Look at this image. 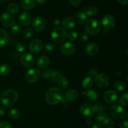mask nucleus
Returning <instances> with one entry per match:
<instances>
[{
  "mask_svg": "<svg viewBox=\"0 0 128 128\" xmlns=\"http://www.w3.org/2000/svg\"><path fill=\"white\" fill-rule=\"evenodd\" d=\"M58 83L59 87L62 90H65V89L67 88L69 84L68 80H67V78L65 76H62L60 77V78L58 81Z\"/></svg>",
  "mask_w": 128,
  "mask_h": 128,
  "instance_id": "nucleus-28",
  "label": "nucleus"
},
{
  "mask_svg": "<svg viewBox=\"0 0 128 128\" xmlns=\"http://www.w3.org/2000/svg\"><path fill=\"white\" fill-rule=\"evenodd\" d=\"M101 24L104 28L107 30H110L114 27L115 24H116V20L110 14H107L102 18Z\"/></svg>",
  "mask_w": 128,
  "mask_h": 128,
  "instance_id": "nucleus-10",
  "label": "nucleus"
},
{
  "mask_svg": "<svg viewBox=\"0 0 128 128\" xmlns=\"http://www.w3.org/2000/svg\"><path fill=\"white\" fill-rule=\"evenodd\" d=\"M32 35H33V30L32 29L28 28L23 31V36L25 38H30L32 37Z\"/></svg>",
  "mask_w": 128,
  "mask_h": 128,
  "instance_id": "nucleus-40",
  "label": "nucleus"
},
{
  "mask_svg": "<svg viewBox=\"0 0 128 128\" xmlns=\"http://www.w3.org/2000/svg\"><path fill=\"white\" fill-rule=\"evenodd\" d=\"M112 128V127H108V128Z\"/></svg>",
  "mask_w": 128,
  "mask_h": 128,
  "instance_id": "nucleus-54",
  "label": "nucleus"
},
{
  "mask_svg": "<svg viewBox=\"0 0 128 128\" xmlns=\"http://www.w3.org/2000/svg\"><path fill=\"white\" fill-rule=\"evenodd\" d=\"M86 124L89 125V126H90V125H91V124H92V120H91V119L88 118V119H87V120H86Z\"/></svg>",
  "mask_w": 128,
  "mask_h": 128,
  "instance_id": "nucleus-53",
  "label": "nucleus"
},
{
  "mask_svg": "<svg viewBox=\"0 0 128 128\" xmlns=\"http://www.w3.org/2000/svg\"><path fill=\"white\" fill-rule=\"evenodd\" d=\"M5 114V111H4V108L2 107H1V106H0V116H4Z\"/></svg>",
  "mask_w": 128,
  "mask_h": 128,
  "instance_id": "nucleus-51",
  "label": "nucleus"
},
{
  "mask_svg": "<svg viewBox=\"0 0 128 128\" xmlns=\"http://www.w3.org/2000/svg\"><path fill=\"white\" fill-rule=\"evenodd\" d=\"M7 11L10 14H14L18 12V11H20V6H19V5L17 3L12 2V3L8 5L7 8Z\"/></svg>",
  "mask_w": 128,
  "mask_h": 128,
  "instance_id": "nucleus-25",
  "label": "nucleus"
},
{
  "mask_svg": "<svg viewBox=\"0 0 128 128\" xmlns=\"http://www.w3.org/2000/svg\"><path fill=\"white\" fill-rule=\"evenodd\" d=\"M8 115L12 120H18L20 117V112L16 109H11L8 111Z\"/></svg>",
  "mask_w": 128,
  "mask_h": 128,
  "instance_id": "nucleus-29",
  "label": "nucleus"
},
{
  "mask_svg": "<svg viewBox=\"0 0 128 128\" xmlns=\"http://www.w3.org/2000/svg\"></svg>",
  "mask_w": 128,
  "mask_h": 128,
  "instance_id": "nucleus-55",
  "label": "nucleus"
},
{
  "mask_svg": "<svg viewBox=\"0 0 128 128\" xmlns=\"http://www.w3.org/2000/svg\"><path fill=\"white\" fill-rule=\"evenodd\" d=\"M10 36L4 30H0V46H5L8 42Z\"/></svg>",
  "mask_w": 128,
  "mask_h": 128,
  "instance_id": "nucleus-21",
  "label": "nucleus"
},
{
  "mask_svg": "<svg viewBox=\"0 0 128 128\" xmlns=\"http://www.w3.org/2000/svg\"><path fill=\"white\" fill-rule=\"evenodd\" d=\"M51 71H49V70H45L42 72V74H41V76H42V77L45 80H48L51 78Z\"/></svg>",
  "mask_w": 128,
  "mask_h": 128,
  "instance_id": "nucleus-43",
  "label": "nucleus"
},
{
  "mask_svg": "<svg viewBox=\"0 0 128 128\" xmlns=\"http://www.w3.org/2000/svg\"><path fill=\"white\" fill-rule=\"evenodd\" d=\"M20 62L21 64L26 68L31 67L34 62V59L32 55L30 53H24L21 56Z\"/></svg>",
  "mask_w": 128,
  "mask_h": 128,
  "instance_id": "nucleus-13",
  "label": "nucleus"
},
{
  "mask_svg": "<svg viewBox=\"0 0 128 128\" xmlns=\"http://www.w3.org/2000/svg\"><path fill=\"white\" fill-rule=\"evenodd\" d=\"M114 88L119 91H124L127 88V86L123 81H117L114 83Z\"/></svg>",
  "mask_w": 128,
  "mask_h": 128,
  "instance_id": "nucleus-30",
  "label": "nucleus"
},
{
  "mask_svg": "<svg viewBox=\"0 0 128 128\" xmlns=\"http://www.w3.org/2000/svg\"><path fill=\"white\" fill-rule=\"evenodd\" d=\"M102 122H103V124L106 126H112L115 125L114 121L112 120V118H110L109 116H108V117L102 121Z\"/></svg>",
  "mask_w": 128,
  "mask_h": 128,
  "instance_id": "nucleus-37",
  "label": "nucleus"
},
{
  "mask_svg": "<svg viewBox=\"0 0 128 128\" xmlns=\"http://www.w3.org/2000/svg\"><path fill=\"white\" fill-rule=\"evenodd\" d=\"M45 99L48 104L52 106L58 104L63 100L62 91L58 88H50L45 94Z\"/></svg>",
  "mask_w": 128,
  "mask_h": 128,
  "instance_id": "nucleus-1",
  "label": "nucleus"
},
{
  "mask_svg": "<svg viewBox=\"0 0 128 128\" xmlns=\"http://www.w3.org/2000/svg\"><path fill=\"white\" fill-rule=\"evenodd\" d=\"M50 58L46 56H41L37 61V66L40 69H46L50 64Z\"/></svg>",
  "mask_w": 128,
  "mask_h": 128,
  "instance_id": "nucleus-18",
  "label": "nucleus"
},
{
  "mask_svg": "<svg viewBox=\"0 0 128 128\" xmlns=\"http://www.w3.org/2000/svg\"><path fill=\"white\" fill-rule=\"evenodd\" d=\"M103 98L107 103L112 104L118 101V96L115 91H112V90H108V91L104 92L103 94Z\"/></svg>",
  "mask_w": 128,
  "mask_h": 128,
  "instance_id": "nucleus-11",
  "label": "nucleus"
},
{
  "mask_svg": "<svg viewBox=\"0 0 128 128\" xmlns=\"http://www.w3.org/2000/svg\"><path fill=\"white\" fill-rule=\"evenodd\" d=\"M62 25L65 29L71 30L75 26V21L72 18L66 17L63 19L62 21Z\"/></svg>",
  "mask_w": 128,
  "mask_h": 128,
  "instance_id": "nucleus-20",
  "label": "nucleus"
},
{
  "mask_svg": "<svg viewBox=\"0 0 128 128\" xmlns=\"http://www.w3.org/2000/svg\"><path fill=\"white\" fill-rule=\"evenodd\" d=\"M42 47H43V44L42 41L40 40H34L30 42V50L32 53L38 54L42 50Z\"/></svg>",
  "mask_w": 128,
  "mask_h": 128,
  "instance_id": "nucleus-14",
  "label": "nucleus"
},
{
  "mask_svg": "<svg viewBox=\"0 0 128 128\" xmlns=\"http://www.w3.org/2000/svg\"><path fill=\"white\" fill-rule=\"evenodd\" d=\"M16 50L20 52H24V51H26V44L22 42H19L18 43H17V44H16Z\"/></svg>",
  "mask_w": 128,
  "mask_h": 128,
  "instance_id": "nucleus-39",
  "label": "nucleus"
},
{
  "mask_svg": "<svg viewBox=\"0 0 128 128\" xmlns=\"http://www.w3.org/2000/svg\"><path fill=\"white\" fill-rule=\"evenodd\" d=\"M86 96L90 100H96L98 98V94L94 90H90L86 92Z\"/></svg>",
  "mask_w": 128,
  "mask_h": 128,
  "instance_id": "nucleus-35",
  "label": "nucleus"
},
{
  "mask_svg": "<svg viewBox=\"0 0 128 128\" xmlns=\"http://www.w3.org/2000/svg\"><path fill=\"white\" fill-rule=\"evenodd\" d=\"M76 46L72 42H67L63 44L61 47V51L65 56H70L74 52Z\"/></svg>",
  "mask_w": 128,
  "mask_h": 128,
  "instance_id": "nucleus-12",
  "label": "nucleus"
},
{
  "mask_svg": "<svg viewBox=\"0 0 128 128\" xmlns=\"http://www.w3.org/2000/svg\"><path fill=\"white\" fill-rule=\"evenodd\" d=\"M55 45L54 44L51 43V42H48L46 43L45 45V50L48 52H52V51H54L55 50Z\"/></svg>",
  "mask_w": 128,
  "mask_h": 128,
  "instance_id": "nucleus-41",
  "label": "nucleus"
},
{
  "mask_svg": "<svg viewBox=\"0 0 128 128\" xmlns=\"http://www.w3.org/2000/svg\"><path fill=\"white\" fill-rule=\"evenodd\" d=\"M92 128H102V126L100 123H94Z\"/></svg>",
  "mask_w": 128,
  "mask_h": 128,
  "instance_id": "nucleus-50",
  "label": "nucleus"
},
{
  "mask_svg": "<svg viewBox=\"0 0 128 128\" xmlns=\"http://www.w3.org/2000/svg\"><path fill=\"white\" fill-rule=\"evenodd\" d=\"M52 26H54V27H58V26H59L60 24H61V22H60V20H54L52 21Z\"/></svg>",
  "mask_w": 128,
  "mask_h": 128,
  "instance_id": "nucleus-48",
  "label": "nucleus"
},
{
  "mask_svg": "<svg viewBox=\"0 0 128 128\" xmlns=\"http://www.w3.org/2000/svg\"><path fill=\"white\" fill-rule=\"evenodd\" d=\"M86 51L88 55L93 57L96 56L99 52V46L95 42H90L86 46Z\"/></svg>",
  "mask_w": 128,
  "mask_h": 128,
  "instance_id": "nucleus-17",
  "label": "nucleus"
},
{
  "mask_svg": "<svg viewBox=\"0 0 128 128\" xmlns=\"http://www.w3.org/2000/svg\"><path fill=\"white\" fill-rule=\"evenodd\" d=\"M94 112L98 113V112H105L106 111V106L101 103H96L93 106Z\"/></svg>",
  "mask_w": 128,
  "mask_h": 128,
  "instance_id": "nucleus-31",
  "label": "nucleus"
},
{
  "mask_svg": "<svg viewBox=\"0 0 128 128\" xmlns=\"http://www.w3.org/2000/svg\"><path fill=\"white\" fill-rule=\"evenodd\" d=\"M36 4L35 0H21V5L23 9L26 10H30L33 8Z\"/></svg>",
  "mask_w": 128,
  "mask_h": 128,
  "instance_id": "nucleus-22",
  "label": "nucleus"
},
{
  "mask_svg": "<svg viewBox=\"0 0 128 128\" xmlns=\"http://www.w3.org/2000/svg\"><path fill=\"white\" fill-rule=\"evenodd\" d=\"M32 26L33 30L36 32H41L46 27V21L44 18L37 16L32 21Z\"/></svg>",
  "mask_w": 128,
  "mask_h": 128,
  "instance_id": "nucleus-9",
  "label": "nucleus"
},
{
  "mask_svg": "<svg viewBox=\"0 0 128 128\" xmlns=\"http://www.w3.org/2000/svg\"><path fill=\"white\" fill-rule=\"evenodd\" d=\"M120 103L124 106H127L128 105V94L125 92L121 96L120 98Z\"/></svg>",
  "mask_w": 128,
  "mask_h": 128,
  "instance_id": "nucleus-33",
  "label": "nucleus"
},
{
  "mask_svg": "<svg viewBox=\"0 0 128 128\" xmlns=\"http://www.w3.org/2000/svg\"><path fill=\"white\" fill-rule=\"evenodd\" d=\"M10 72V67L8 64L3 63L0 66V75L1 76H7Z\"/></svg>",
  "mask_w": 128,
  "mask_h": 128,
  "instance_id": "nucleus-26",
  "label": "nucleus"
},
{
  "mask_svg": "<svg viewBox=\"0 0 128 128\" xmlns=\"http://www.w3.org/2000/svg\"><path fill=\"white\" fill-rule=\"evenodd\" d=\"M89 38V35L88 32H82L80 35V40L81 41H86Z\"/></svg>",
  "mask_w": 128,
  "mask_h": 128,
  "instance_id": "nucleus-44",
  "label": "nucleus"
},
{
  "mask_svg": "<svg viewBox=\"0 0 128 128\" xmlns=\"http://www.w3.org/2000/svg\"><path fill=\"white\" fill-rule=\"evenodd\" d=\"M74 18L78 22L82 24L87 21L88 16L84 12H76L74 14Z\"/></svg>",
  "mask_w": 128,
  "mask_h": 128,
  "instance_id": "nucleus-24",
  "label": "nucleus"
},
{
  "mask_svg": "<svg viewBox=\"0 0 128 128\" xmlns=\"http://www.w3.org/2000/svg\"><path fill=\"white\" fill-rule=\"evenodd\" d=\"M67 34L68 32L65 29L57 27L54 29L51 32V39L56 43H61L65 41L67 38Z\"/></svg>",
  "mask_w": 128,
  "mask_h": 128,
  "instance_id": "nucleus-4",
  "label": "nucleus"
},
{
  "mask_svg": "<svg viewBox=\"0 0 128 128\" xmlns=\"http://www.w3.org/2000/svg\"><path fill=\"white\" fill-rule=\"evenodd\" d=\"M80 111L81 114L86 117H91L94 113L93 106L88 104H83L81 106L80 108Z\"/></svg>",
  "mask_w": 128,
  "mask_h": 128,
  "instance_id": "nucleus-15",
  "label": "nucleus"
},
{
  "mask_svg": "<svg viewBox=\"0 0 128 128\" xmlns=\"http://www.w3.org/2000/svg\"><path fill=\"white\" fill-rule=\"evenodd\" d=\"M18 94L14 90H8L2 94L1 102L5 107L10 108L13 106L17 101Z\"/></svg>",
  "mask_w": 128,
  "mask_h": 128,
  "instance_id": "nucleus-2",
  "label": "nucleus"
},
{
  "mask_svg": "<svg viewBox=\"0 0 128 128\" xmlns=\"http://www.w3.org/2000/svg\"><path fill=\"white\" fill-rule=\"evenodd\" d=\"M0 128H12L11 124L6 121L0 122Z\"/></svg>",
  "mask_w": 128,
  "mask_h": 128,
  "instance_id": "nucleus-45",
  "label": "nucleus"
},
{
  "mask_svg": "<svg viewBox=\"0 0 128 128\" xmlns=\"http://www.w3.org/2000/svg\"><path fill=\"white\" fill-rule=\"evenodd\" d=\"M95 84L98 87L101 88H105L110 84V79L108 76L104 74H98L95 76Z\"/></svg>",
  "mask_w": 128,
  "mask_h": 128,
  "instance_id": "nucleus-8",
  "label": "nucleus"
},
{
  "mask_svg": "<svg viewBox=\"0 0 128 128\" xmlns=\"http://www.w3.org/2000/svg\"><path fill=\"white\" fill-rule=\"evenodd\" d=\"M98 8L95 6H89L85 8L84 12L88 16H96L98 13Z\"/></svg>",
  "mask_w": 128,
  "mask_h": 128,
  "instance_id": "nucleus-23",
  "label": "nucleus"
},
{
  "mask_svg": "<svg viewBox=\"0 0 128 128\" xmlns=\"http://www.w3.org/2000/svg\"><path fill=\"white\" fill-rule=\"evenodd\" d=\"M120 128H128V122L127 121H123L120 122Z\"/></svg>",
  "mask_w": 128,
  "mask_h": 128,
  "instance_id": "nucleus-47",
  "label": "nucleus"
},
{
  "mask_svg": "<svg viewBox=\"0 0 128 128\" xmlns=\"http://www.w3.org/2000/svg\"><path fill=\"white\" fill-rule=\"evenodd\" d=\"M110 112L111 116L116 120H121L125 116V111L121 106L118 105L112 106L110 109Z\"/></svg>",
  "mask_w": 128,
  "mask_h": 128,
  "instance_id": "nucleus-5",
  "label": "nucleus"
},
{
  "mask_svg": "<svg viewBox=\"0 0 128 128\" xmlns=\"http://www.w3.org/2000/svg\"><path fill=\"white\" fill-rule=\"evenodd\" d=\"M21 30H22L21 26L20 24H14L11 27V33L13 35H18L21 32Z\"/></svg>",
  "mask_w": 128,
  "mask_h": 128,
  "instance_id": "nucleus-32",
  "label": "nucleus"
},
{
  "mask_svg": "<svg viewBox=\"0 0 128 128\" xmlns=\"http://www.w3.org/2000/svg\"><path fill=\"white\" fill-rule=\"evenodd\" d=\"M37 2L40 4H43L47 1V0H36Z\"/></svg>",
  "mask_w": 128,
  "mask_h": 128,
  "instance_id": "nucleus-52",
  "label": "nucleus"
},
{
  "mask_svg": "<svg viewBox=\"0 0 128 128\" xmlns=\"http://www.w3.org/2000/svg\"><path fill=\"white\" fill-rule=\"evenodd\" d=\"M85 29L88 33L92 36H97L101 32V26L98 21L91 19L86 21Z\"/></svg>",
  "mask_w": 128,
  "mask_h": 128,
  "instance_id": "nucleus-3",
  "label": "nucleus"
},
{
  "mask_svg": "<svg viewBox=\"0 0 128 128\" xmlns=\"http://www.w3.org/2000/svg\"><path fill=\"white\" fill-rule=\"evenodd\" d=\"M0 22L6 28H11L14 24L15 19L11 14L4 12L0 16Z\"/></svg>",
  "mask_w": 128,
  "mask_h": 128,
  "instance_id": "nucleus-6",
  "label": "nucleus"
},
{
  "mask_svg": "<svg viewBox=\"0 0 128 128\" xmlns=\"http://www.w3.org/2000/svg\"><path fill=\"white\" fill-rule=\"evenodd\" d=\"M41 77V72L36 68H32L27 71L26 74V81L30 83L36 82Z\"/></svg>",
  "mask_w": 128,
  "mask_h": 128,
  "instance_id": "nucleus-7",
  "label": "nucleus"
},
{
  "mask_svg": "<svg viewBox=\"0 0 128 128\" xmlns=\"http://www.w3.org/2000/svg\"><path fill=\"white\" fill-rule=\"evenodd\" d=\"M118 2L122 5H125L128 2V0H117Z\"/></svg>",
  "mask_w": 128,
  "mask_h": 128,
  "instance_id": "nucleus-49",
  "label": "nucleus"
},
{
  "mask_svg": "<svg viewBox=\"0 0 128 128\" xmlns=\"http://www.w3.org/2000/svg\"><path fill=\"white\" fill-rule=\"evenodd\" d=\"M108 116V115L107 114V113L105 112H98V113H96V116H95V118L97 121H103Z\"/></svg>",
  "mask_w": 128,
  "mask_h": 128,
  "instance_id": "nucleus-36",
  "label": "nucleus"
},
{
  "mask_svg": "<svg viewBox=\"0 0 128 128\" xmlns=\"http://www.w3.org/2000/svg\"><path fill=\"white\" fill-rule=\"evenodd\" d=\"M93 85V80L91 77H86L82 80V86L83 88L90 89Z\"/></svg>",
  "mask_w": 128,
  "mask_h": 128,
  "instance_id": "nucleus-27",
  "label": "nucleus"
},
{
  "mask_svg": "<svg viewBox=\"0 0 128 128\" xmlns=\"http://www.w3.org/2000/svg\"><path fill=\"white\" fill-rule=\"evenodd\" d=\"M82 0H70V2L72 6H77L81 2Z\"/></svg>",
  "mask_w": 128,
  "mask_h": 128,
  "instance_id": "nucleus-46",
  "label": "nucleus"
},
{
  "mask_svg": "<svg viewBox=\"0 0 128 128\" xmlns=\"http://www.w3.org/2000/svg\"><path fill=\"white\" fill-rule=\"evenodd\" d=\"M99 73V70L96 68H91L88 71V75L91 76H95Z\"/></svg>",
  "mask_w": 128,
  "mask_h": 128,
  "instance_id": "nucleus-42",
  "label": "nucleus"
},
{
  "mask_svg": "<svg viewBox=\"0 0 128 128\" xmlns=\"http://www.w3.org/2000/svg\"><path fill=\"white\" fill-rule=\"evenodd\" d=\"M61 76V73L60 72L58 71H51V78H50L51 79L52 81L54 82H58V81L59 80V79L60 78V77Z\"/></svg>",
  "mask_w": 128,
  "mask_h": 128,
  "instance_id": "nucleus-34",
  "label": "nucleus"
},
{
  "mask_svg": "<svg viewBox=\"0 0 128 128\" xmlns=\"http://www.w3.org/2000/svg\"><path fill=\"white\" fill-rule=\"evenodd\" d=\"M67 36L68 37L69 40H70V41H76V40H77L78 35V33L76 32V31H70V32H69L68 33Z\"/></svg>",
  "mask_w": 128,
  "mask_h": 128,
  "instance_id": "nucleus-38",
  "label": "nucleus"
},
{
  "mask_svg": "<svg viewBox=\"0 0 128 128\" xmlns=\"http://www.w3.org/2000/svg\"><path fill=\"white\" fill-rule=\"evenodd\" d=\"M19 21L20 24L25 26H29L32 23V18L30 13L27 12H23L20 14L19 17Z\"/></svg>",
  "mask_w": 128,
  "mask_h": 128,
  "instance_id": "nucleus-16",
  "label": "nucleus"
},
{
  "mask_svg": "<svg viewBox=\"0 0 128 128\" xmlns=\"http://www.w3.org/2000/svg\"><path fill=\"white\" fill-rule=\"evenodd\" d=\"M79 96V92L74 89H71L66 91L65 93V98L69 101H74L78 99Z\"/></svg>",
  "mask_w": 128,
  "mask_h": 128,
  "instance_id": "nucleus-19",
  "label": "nucleus"
}]
</instances>
